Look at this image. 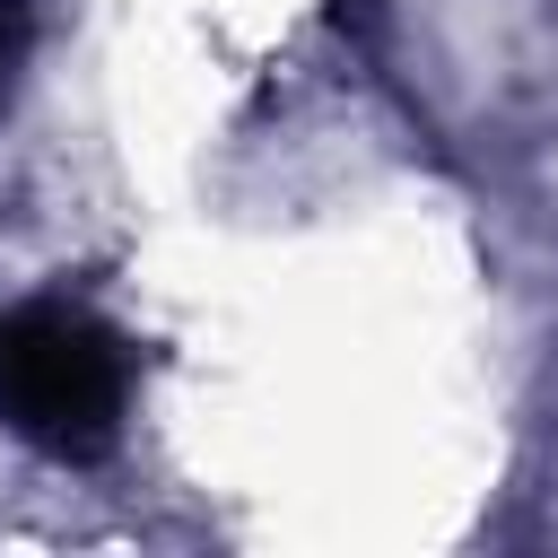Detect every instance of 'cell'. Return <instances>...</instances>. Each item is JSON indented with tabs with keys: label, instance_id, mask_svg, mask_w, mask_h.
<instances>
[{
	"label": "cell",
	"instance_id": "obj_1",
	"mask_svg": "<svg viewBox=\"0 0 558 558\" xmlns=\"http://www.w3.org/2000/svg\"><path fill=\"white\" fill-rule=\"evenodd\" d=\"M140 349L122 323H105L78 296H26L0 305V427L35 445L44 462H105L131 427Z\"/></svg>",
	"mask_w": 558,
	"mask_h": 558
},
{
	"label": "cell",
	"instance_id": "obj_2",
	"mask_svg": "<svg viewBox=\"0 0 558 558\" xmlns=\"http://www.w3.org/2000/svg\"><path fill=\"white\" fill-rule=\"evenodd\" d=\"M26 61H35V0H0V105L17 96Z\"/></svg>",
	"mask_w": 558,
	"mask_h": 558
}]
</instances>
